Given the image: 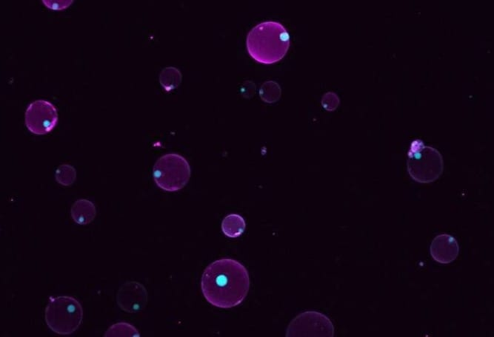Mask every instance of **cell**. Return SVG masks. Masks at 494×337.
Here are the masks:
<instances>
[{"mask_svg": "<svg viewBox=\"0 0 494 337\" xmlns=\"http://www.w3.org/2000/svg\"><path fill=\"white\" fill-rule=\"evenodd\" d=\"M149 294L145 287L138 281H128L120 287L116 294V302L124 312L138 313L148 304Z\"/></svg>", "mask_w": 494, "mask_h": 337, "instance_id": "cell-8", "label": "cell"}, {"mask_svg": "<svg viewBox=\"0 0 494 337\" xmlns=\"http://www.w3.org/2000/svg\"><path fill=\"white\" fill-rule=\"evenodd\" d=\"M282 90L279 85L274 81H267L264 83L260 90V96L262 101L266 103H274L281 97Z\"/></svg>", "mask_w": 494, "mask_h": 337, "instance_id": "cell-13", "label": "cell"}, {"mask_svg": "<svg viewBox=\"0 0 494 337\" xmlns=\"http://www.w3.org/2000/svg\"><path fill=\"white\" fill-rule=\"evenodd\" d=\"M25 125L39 136L52 131L58 123V113L55 105L45 100L30 104L25 112Z\"/></svg>", "mask_w": 494, "mask_h": 337, "instance_id": "cell-7", "label": "cell"}, {"mask_svg": "<svg viewBox=\"0 0 494 337\" xmlns=\"http://www.w3.org/2000/svg\"><path fill=\"white\" fill-rule=\"evenodd\" d=\"M340 99L336 93L328 92L325 94L322 99V105L326 111H333L338 109Z\"/></svg>", "mask_w": 494, "mask_h": 337, "instance_id": "cell-16", "label": "cell"}, {"mask_svg": "<svg viewBox=\"0 0 494 337\" xmlns=\"http://www.w3.org/2000/svg\"><path fill=\"white\" fill-rule=\"evenodd\" d=\"M290 34L277 21L260 22L249 32L246 46L251 57L262 64H273L282 60L290 47Z\"/></svg>", "mask_w": 494, "mask_h": 337, "instance_id": "cell-2", "label": "cell"}, {"mask_svg": "<svg viewBox=\"0 0 494 337\" xmlns=\"http://www.w3.org/2000/svg\"><path fill=\"white\" fill-rule=\"evenodd\" d=\"M106 337H124L133 336L140 337V333L138 330L127 322H118L112 326L104 334Z\"/></svg>", "mask_w": 494, "mask_h": 337, "instance_id": "cell-14", "label": "cell"}, {"mask_svg": "<svg viewBox=\"0 0 494 337\" xmlns=\"http://www.w3.org/2000/svg\"><path fill=\"white\" fill-rule=\"evenodd\" d=\"M58 183L64 186H70L76 181V172L74 167L69 165H60L55 172Z\"/></svg>", "mask_w": 494, "mask_h": 337, "instance_id": "cell-15", "label": "cell"}, {"mask_svg": "<svg viewBox=\"0 0 494 337\" xmlns=\"http://www.w3.org/2000/svg\"><path fill=\"white\" fill-rule=\"evenodd\" d=\"M73 0H44V5L51 10H64L73 4Z\"/></svg>", "mask_w": 494, "mask_h": 337, "instance_id": "cell-17", "label": "cell"}, {"mask_svg": "<svg viewBox=\"0 0 494 337\" xmlns=\"http://www.w3.org/2000/svg\"><path fill=\"white\" fill-rule=\"evenodd\" d=\"M433 259L441 264H449L455 261L460 253V246L455 238L447 234L437 235L430 247Z\"/></svg>", "mask_w": 494, "mask_h": 337, "instance_id": "cell-9", "label": "cell"}, {"mask_svg": "<svg viewBox=\"0 0 494 337\" xmlns=\"http://www.w3.org/2000/svg\"><path fill=\"white\" fill-rule=\"evenodd\" d=\"M71 214L74 221L79 225H88L97 216V209L91 201L79 199L72 207Z\"/></svg>", "mask_w": 494, "mask_h": 337, "instance_id": "cell-10", "label": "cell"}, {"mask_svg": "<svg viewBox=\"0 0 494 337\" xmlns=\"http://www.w3.org/2000/svg\"><path fill=\"white\" fill-rule=\"evenodd\" d=\"M250 277L241 263L222 259L211 263L201 278L204 298L212 305L224 309L241 304L250 289Z\"/></svg>", "mask_w": 494, "mask_h": 337, "instance_id": "cell-1", "label": "cell"}, {"mask_svg": "<svg viewBox=\"0 0 494 337\" xmlns=\"http://www.w3.org/2000/svg\"><path fill=\"white\" fill-rule=\"evenodd\" d=\"M246 227L244 219L236 214L227 215L222 223V233L225 236L231 238L241 236L245 232Z\"/></svg>", "mask_w": 494, "mask_h": 337, "instance_id": "cell-11", "label": "cell"}, {"mask_svg": "<svg viewBox=\"0 0 494 337\" xmlns=\"http://www.w3.org/2000/svg\"><path fill=\"white\" fill-rule=\"evenodd\" d=\"M83 319V306L73 296H51L45 310V320L53 332L62 336L72 334Z\"/></svg>", "mask_w": 494, "mask_h": 337, "instance_id": "cell-3", "label": "cell"}, {"mask_svg": "<svg viewBox=\"0 0 494 337\" xmlns=\"http://www.w3.org/2000/svg\"><path fill=\"white\" fill-rule=\"evenodd\" d=\"M286 336H335V328L326 315L316 312H307L298 316L288 326Z\"/></svg>", "mask_w": 494, "mask_h": 337, "instance_id": "cell-6", "label": "cell"}, {"mask_svg": "<svg viewBox=\"0 0 494 337\" xmlns=\"http://www.w3.org/2000/svg\"><path fill=\"white\" fill-rule=\"evenodd\" d=\"M256 89L255 83H253L252 81H246L240 88V92H241L243 97L250 99L255 95Z\"/></svg>", "mask_w": 494, "mask_h": 337, "instance_id": "cell-18", "label": "cell"}, {"mask_svg": "<svg viewBox=\"0 0 494 337\" xmlns=\"http://www.w3.org/2000/svg\"><path fill=\"white\" fill-rule=\"evenodd\" d=\"M188 160L176 153L160 157L153 169L154 180L162 190L173 193L181 191L191 179Z\"/></svg>", "mask_w": 494, "mask_h": 337, "instance_id": "cell-5", "label": "cell"}, {"mask_svg": "<svg viewBox=\"0 0 494 337\" xmlns=\"http://www.w3.org/2000/svg\"><path fill=\"white\" fill-rule=\"evenodd\" d=\"M182 74L177 67H167L159 75V83L166 91L176 89L182 82Z\"/></svg>", "mask_w": 494, "mask_h": 337, "instance_id": "cell-12", "label": "cell"}, {"mask_svg": "<svg viewBox=\"0 0 494 337\" xmlns=\"http://www.w3.org/2000/svg\"><path fill=\"white\" fill-rule=\"evenodd\" d=\"M407 167L410 177L420 184L436 181L443 172V156L435 148L420 139L413 141L408 153Z\"/></svg>", "mask_w": 494, "mask_h": 337, "instance_id": "cell-4", "label": "cell"}]
</instances>
